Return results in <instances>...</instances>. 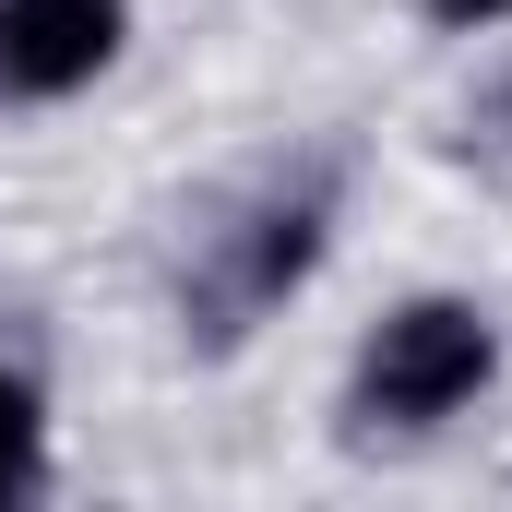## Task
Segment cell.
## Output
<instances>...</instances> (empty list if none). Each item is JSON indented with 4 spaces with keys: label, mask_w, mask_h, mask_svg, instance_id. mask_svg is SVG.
<instances>
[{
    "label": "cell",
    "mask_w": 512,
    "mask_h": 512,
    "mask_svg": "<svg viewBox=\"0 0 512 512\" xmlns=\"http://www.w3.org/2000/svg\"><path fill=\"white\" fill-rule=\"evenodd\" d=\"M48 477V417H36V382L0 370V501H24Z\"/></svg>",
    "instance_id": "obj_3"
},
{
    "label": "cell",
    "mask_w": 512,
    "mask_h": 512,
    "mask_svg": "<svg viewBox=\"0 0 512 512\" xmlns=\"http://www.w3.org/2000/svg\"><path fill=\"white\" fill-rule=\"evenodd\" d=\"M512 0H429V24H453V36H477V24H501Z\"/></svg>",
    "instance_id": "obj_4"
},
{
    "label": "cell",
    "mask_w": 512,
    "mask_h": 512,
    "mask_svg": "<svg viewBox=\"0 0 512 512\" xmlns=\"http://www.w3.org/2000/svg\"><path fill=\"white\" fill-rule=\"evenodd\" d=\"M489 370H501V334H489L477 298H405L382 334L358 346V405H370V417H405V429H429V417L477 405Z\"/></svg>",
    "instance_id": "obj_1"
},
{
    "label": "cell",
    "mask_w": 512,
    "mask_h": 512,
    "mask_svg": "<svg viewBox=\"0 0 512 512\" xmlns=\"http://www.w3.org/2000/svg\"><path fill=\"white\" fill-rule=\"evenodd\" d=\"M120 0H0V96L48 108V96H84L108 60H120Z\"/></svg>",
    "instance_id": "obj_2"
}]
</instances>
